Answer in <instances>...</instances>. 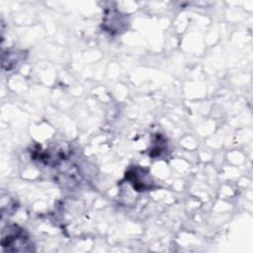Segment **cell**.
I'll return each instance as SVG.
<instances>
[{
	"instance_id": "cell-1",
	"label": "cell",
	"mask_w": 253,
	"mask_h": 253,
	"mask_svg": "<svg viewBox=\"0 0 253 253\" xmlns=\"http://www.w3.org/2000/svg\"><path fill=\"white\" fill-rule=\"evenodd\" d=\"M2 247L7 251H28L31 250L28 244V238L25 236L24 232L14 228H9L3 231L2 234Z\"/></svg>"
}]
</instances>
